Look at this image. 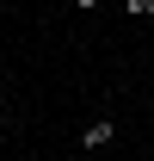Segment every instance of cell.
<instances>
[{
    "label": "cell",
    "instance_id": "7a4b0ae2",
    "mask_svg": "<svg viewBox=\"0 0 154 161\" xmlns=\"http://www.w3.org/2000/svg\"><path fill=\"white\" fill-rule=\"evenodd\" d=\"M123 13L130 19H154V0H123Z\"/></svg>",
    "mask_w": 154,
    "mask_h": 161
},
{
    "label": "cell",
    "instance_id": "3957f363",
    "mask_svg": "<svg viewBox=\"0 0 154 161\" xmlns=\"http://www.w3.org/2000/svg\"><path fill=\"white\" fill-rule=\"evenodd\" d=\"M74 6H80V13H93V6H99V0H74Z\"/></svg>",
    "mask_w": 154,
    "mask_h": 161
},
{
    "label": "cell",
    "instance_id": "277c9868",
    "mask_svg": "<svg viewBox=\"0 0 154 161\" xmlns=\"http://www.w3.org/2000/svg\"><path fill=\"white\" fill-rule=\"evenodd\" d=\"M0 124H6V99H0Z\"/></svg>",
    "mask_w": 154,
    "mask_h": 161
},
{
    "label": "cell",
    "instance_id": "6da1fadb",
    "mask_svg": "<svg viewBox=\"0 0 154 161\" xmlns=\"http://www.w3.org/2000/svg\"><path fill=\"white\" fill-rule=\"evenodd\" d=\"M111 142H117V124H111V118H93L86 130H80V149H86V155H99V149H111Z\"/></svg>",
    "mask_w": 154,
    "mask_h": 161
}]
</instances>
